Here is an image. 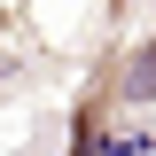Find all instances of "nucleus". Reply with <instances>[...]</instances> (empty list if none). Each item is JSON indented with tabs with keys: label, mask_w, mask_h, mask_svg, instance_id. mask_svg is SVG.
I'll use <instances>...</instances> for the list:
<instances>
[{
	"label": "nucleus",
	"mask_w": 156,
	"mask_h": 156,
	"mask_svg": "<svg viewBox=\"0 0 156 156\" xmlns=\"http://www.w3.org/2000/svg\"><path fill=\"white\" fill-rule=\"evenodd\" d=\"M125 101H156V39L125 62Z\"/></svg>",
	"instance_id": "nucleus-1"
}]
</instances>
